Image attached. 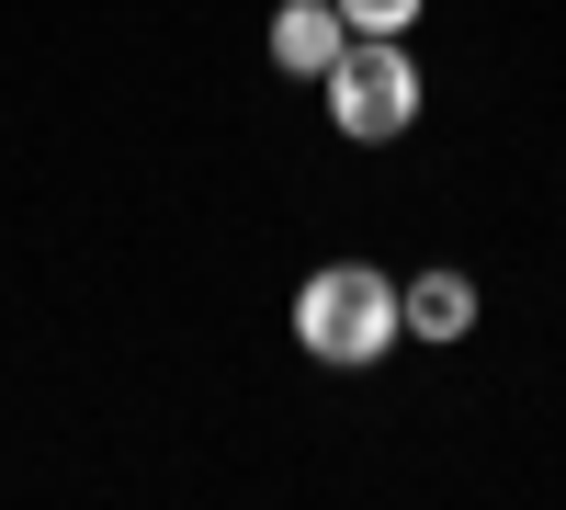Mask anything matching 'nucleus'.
Masks as SVG:
<instances>
[{"instance_id": "obj_5", "label": "nucleus", "mask_w": 566, "mask_h": 510, "mask_svg": "<svg viewBox=\"0 0 566 510\" xmlns=\"http://www.w3.org/2000/svg\"><path fill=\"white\" fill-rule=\"evenodd\" d=\"M340 23L352 34H397V23H419V0H340Z\"/></svg>"}, {"instance_id": "obj_2", "label": "nucleus", "mask_w": 566, "mask_h": 510, "mask_svg": "<svg viewBox=\"0 0 566 510\" xmlns=\"http://www.w3.org/2000/svg\"><path fill=\"white\" fill-rule=\"evenodd\" d=\"M328 125L363 136V148L419 125V69L397 58L386 34H352V45H340V69H328Z\"/></svg>"}, {"instance_id": "obj_1", "label": "nucleus", "mask_w": 566, "mask_h": 510, "mask_svg": "<svg viewBox=\"0 0 566 510\" xmlns=\"http://www.w3.org/2000/svg\"><path fill=\"white\" fill-rule=\"evenodd\" d=\"M295 341H306L317 363H374V352L397 341V284H386L374 261H328V272H306Z\"/></svg>"}, {"instance_id": "obj_4", "label": "nucleus", "mask_w": 566, "mask_h": 510, "mask_svg": "<svg viewBox=\"0 0 566 510\" xmlns=\"http://www.w3.org/2000/svg\"><path fill=\"white\" fill-rule=\"evenodd\" d=\"M397 330L408 341H464V330H476V284H464V272H419V284H397Z\"/></svg>"}, {"instance_id": "obj_3", "label": "nucleus", "mask_w": 566, "mask_h": 510, "mask_svg": "<svg viewBox=\"0 0 566 510\" xmlns=\"http://www.w3.org/2000/svg\"><path fill=\"white\" fill-rule=\"evenodd\" d=\"M340 45H352L340 0H283V12H272V69H295V80H328V69H340Z\"/></svg>"}]
</instances>
